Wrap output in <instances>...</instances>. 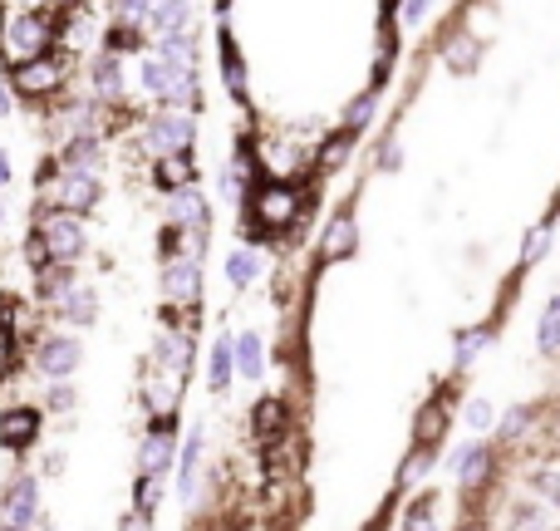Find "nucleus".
I'll list each match as a JSON object with an SVG mask.
<instances>
[{
  "label": "nucleus",
  "instance_id": "1",
  "mask_svg": "<svg viewBox=\"0 0 560 531\" xmlns=\"http://www.w3.org/2000/svg\"><path fill=\"white\" fill-rule=\"evenodd\" d=\"M44 40H50V30H44V20H35V15H25V20H15L11 30H5V40H0V50H5V59H11V64H25V59H40Z\"/></svg>",
  "mask_w": 560,
  "mask_h": 531
},
{
  "label": "nucleus",
  "instance_id": "2",
  "mask_svg": "<svg viewBox=\"0 0 560 531\" xmlns=\"http://www.w3.org/2000/svg\"><path fill=\"white\" fill-rule=\"evenodd\" d=\"M50 202H59L64 212H89L99 202V182L94 172H64L59 187H50Z\"/></svg>",
  "mask_w": 560,
  "mask_h": 531
},
{
  "label": "nucleus",
  "instance_id": "3",
  "mask_svg": "<svg viewBox=\"0 0 560 531\" xmlns=\"http://www.w3.org/2000/svg\"><path fill=\"white\" fill-rule=\"evenodd\" d=\"M40 242H44V251H50V261H69V256L84 251V232H79V222L69 212H64V217H50Z\"/></svg>",
  "mask_w": 560,
  "mask_h": 531
},
{
  "label": "nucleus",
  "instance_id": "4",
  "mask_svg": "<svg viewBox=\"0 0 560 531\" xmlns=\"http://www.w3.org/2000/svg\"><path fill=\"white\" fill-rule=\"evenodd\" d=\"M148 143L158 153H182L192 143V118L187 114H177V108H168V114L158 118V123L148 128Z\"/></svg>",
  "mask_w": 560,
  "mask_h": 531
},
{
  "label": "nucleus",
  "instance_id": "5",
  "mask_svg": "<svg viewBox=\"0 0 560 531\" xmlns=\"http://www.w3.org/2000/svg\"><path fill=\"white\" fill-rule=\"evenodd\" d=\"M64 84V69L54 59H25L15 64V89L20 94H50V89Z\"/></svg>",
  "mask_w": 560,
  "mask_h": 531
},
{
  "label": "nucleus",
  "instance_id": "6",
  "mask_svg": "<svg viewBox=\"0 0 560 531\" xmlns=\"http://www.w3.org/2000/svg\"><path fill=\"white\" fill-rule=\"evenodd\" d=\"M40 369L54 374V379H64V374L79 369V345L69 340V335H54V340L40 345Z\"/></svg>",
  "mask_w": 560,
  "mask_h": 531
},
{
  "label": "nucleus",
  "instance_id": "7",
  "mask_svg": "<svg viewBox=\"0 0 560 531\" xmlns=\"http://www.w3.org/2000/svg\"><path fill=\"white\" fill-rule=\"evenodd\" d=\"M168 296L172 300H197V261H192V256L168 266Z\"/></svg>",
  "mask_w": 560,
  "mask_h": 531
},
{
  "label": "nucleus",
  "instance_id": "8",
  "mask_svg": "<svg viewBox=\"0 0 560 531\" xmlns=\"http://www.w3.org/2000/svg\"><path fill=\"white\" fill-rule=\"evenodd\" d=\"M290 212H296V192H286V187L265 192L261 202H256V217H261V222H271V226H280Z\"/></svg>",
  "mask_w": 560,
  "mask_h": 531
},
{
  "label": "nucleus",
  "instance_id": "9",
  "mask_svg": "<svg viewBox=\"0 0 560 531\" xmlns=\"http://www.w3.org/2000/svg\"><path fill=\"white\" fill-rule=\"evenodd\" d=\"M172 212H177V222L187 226V232H201V222H207V202H201L192 187H177V197H172Z\"/></svg>",
  "mask_w": 560,
  "mask_h": 531
},
{
  "label": "nucleus",
  "instance_id": "10",
  "mask_svg": "<svg viewBox=\"0 0 560 531\" xmlns=\"http://www.w3.org/2000/svg\"><path fill=\"white\" fill-rule=\"evenodd\" d=\"M35 428H40V418H35V408H15V414H5V428H0V438L11 448H25L35 438Z\"/></svg>",
  "mask_w": 560,
  "mask_h": 531
},
{
  "label": "nucleus",
  "instance_id": "11",
  "mask_svg": "<svg viewBox=\"0 0 560 531\" xmlns=\"http://www.w3.org/2000/svg\"><path fill=\"white\" fill-rule=\"evenodd\" d=\"M94 162H99V148L89 139H75L69 153H64V172H94Z\"/></svg>",
  "mask_w": 560,
  "mask_h": 531
},
{
  "label": "nucleus",
  "instance_id": "12",
  "mask_svg": "<svg viewBox=\"0 0 560 531\" xmlns=\"http://www.w3.org/2000/svg\"><path fill=\"white\" fill-rule=\"evenodd\" d=\"M168 453H172V443L162 433H153L148 443H143V472H148V478H158L162 463H168Z\"/></svg>",
  "mask_w": 560,
  "mask_h": 531
},
{
  "label": "nucleus",
  "instance_id": "13",
  "mask_svg": "<svg viewBox=\"0 0 560 531\" xmlns=\"http://www.w3.org/2000/svg\"><path fill=\"white\" fill-rule=\"evenodd\" d=\"M325 251H329V256H349V251H354V222H349V217H339V222L329 226Z\"/></svg>",
  "mask_w": 560,
  "mask_h": 531
},
{
  "label": "nucleus",
  "instance_id": "14",
  "mask_svg": "<svg viewBox=\"0 0 560 531\" xmlns=\"http://www.w3.org/2000/svg\"><path fill=\"white\" fill-rule=\"evenodd\" d=\"M236 364H241V374H261V340H256V335H241V340H236Z\"/></svg>",
  "mask_w": 560,
  "mask_h": 531
},
{
  "label": "nucleus",
  "instance_id": "15",
  "mask_svg": "<svg viewBox=\"0 0 560 531\" xmlns=\"http://www.w3.org/2000/svg\"><path fill=\"white\" fill-rule=\"evenodd\" d=\"M482 468H486L482 448H477V443H467L462 453H457V478H462V482H477V478H482Z\"/></svg>",
  "mask_w": 560,
  "mask_h": 531
},
{
  "label": "nucleus",
  "instance_id": "16",
  "mask_svg": "<svg viewBox=\"0 0 560 531\" xmlns=\"http://www.w3.org/2000/svg\"><path fill=\"white\" fill-rule=\"evenodd\" d=\"M226 379H232V340H217V350H212V389H226Z\"/></svg>",
  "mask_w": 560,
  "mask_h": 531
},
{
  "label": "nucleus",
  "instance_id": "17",
  "mask_svg": "<svg viewBox=\"0 0 560 531\" xmlns=\"http://www.w3.org/2000/svg\"><path fill=\"white\" fill-rule=\"evenodd\" d=\"M280 418H286L280 399H265V404L256 408V424H261V438H275V433H280Z\"/></svg>",
  "mask_w": 560,
  "mask_h": 531
},
{
  "label": "nucleus",
  "instance_id": "18",
  "mask_svg": "<svg viewBox=\"0 0 560 531\" xmlns=\"http://www.w3.org/2000/svg\"><path fill=\"white\" fill-rule=\"evenodd\" d=\"M143 84L153 89V94H172V69L162 59H153V64H143Z\"/></svg>",
  "mask_w": 560,
  "mask_h": 531
},
{
  "label": "nucleus",
  "instance_id": "19",
  "mask_svg": "<svg viewBox=\"0 0 560 531\" xmlns=\"http://www.w3.org/2000/svg\"><path fill=\"white\" fill-rule=\"evenodd\" d=\"M64 315L75 320V325H89V320H94V296H89V290H75V296L64 300Z\"/></svg>",
  "mask_w": 560,
  "mask_h": 531
},
{
  "label": "nucleus",
  "instance_id": "20",
  "mask_svg": "<svg viewBox=\"0 0 560 531\" xmlns=\"http://www.w3.org/2000/svg\"><path fill=\"white\" fill-rule=\"evenodd\" d=\"M94 89H99L104 99H118L123 79H118V64H114V59H108V64H99V69H94Z\"/></svg>",
  "mask_w": 560,
  "mask_h": 531
},
{
  "label": "nucleus",
  "instance_id": "21",
  "mask_svg": "<svg viewBox=\"0 0 560 531\" xmlns=\"http://www.w3.org/2000/svg\"><path fill=\"white\" fill-rule=\"evenodd\" d=\"M447 59H453V69H472V59H477V40H453L447 44Z\"/></svg>",
  "mask_w": 560,
  "mask_h": 531
},
{
  "label": "nucleus",
  "instance_id": "22",
  "mask_svg": "<svg viewBox=\"0 0 560 531\" xmlns=\"http://www.w3.org/2000/svg\"><path fill=\"white\" fill-rule=\"evenodd\" d=\"M540 350H546V354L560 350V310H550V315L540 320Z\"/></svg>",
  "mask_w": 560,
  "mask_h": 531
},
{
  "label": "nucleus",
  "instance_id": "23",
  "mask_svg": "<svg viewBox=\"0 0 560 531\" xmlns=\"http://www.w3.org/2000/svg\"><path fill=\"white\" fill-rule=\"evenodd\" d=\"M158 178L168 182L172 192H177L182 182H187V162H182V158H172V153H168V158H162V168H158Z\"/></svg>",
  "mask_w": 560,
  "mask_h": 531
},
{
  "label": "nucleus",
  "instance_id": "24",
  "mask_svg": "<svg viewBox=\"0 0 560 531\" xmlns=\"http://www.w3.org/2000/svg\"><path fill=\"white\" fill-rule=\"evenodd\" d=\"M438 428H443V408H423V418H418V438H423V443H433L438 438Z\"/></svg>",
  "mask_w": 560,
  "mask_h": 531
},
{
  "label": "nucleus",
  "instance_id": "25",
  "mask_svg": "<svg viewBox=\"0 0 560 531\" xmlns=\"http://www.w3.org/2000/svg\"><path fill=\"white\" fill-rule=\"evenodd\" d=\"M251 276H256V256L251 251H236L232 256V281H236V286H246Z\"/></svg>",
  "mask_w": 560,
  "mask_h": 531
},
{
  "label": "nucleus",
  "instance_id": "26",
  "mask_svg": "<svg viewBox=\"0 0 560 531\" xmlns=\"http://www.w3.org/2000/svg\"><path fill=\"white\" fill-rule=\"evenodd\" d=\"M482 340H486V329H467V335H462V345H457V364H467V360H472V354L482 350Z\"/></svg>",
  "mask_w": 560,
  "mask_h": 531
},
{
  "label": "nucleus",
  "instance_id": "27",
  "mask_svg": "<svg viewBox=\"0 0 560 531\" xmlns=\"http://www.w3.org/2000/svg\"><path fill=\"white\" fill-rule=\"evenodd\" d=\"M467 424H472V428H492V404H486V399H477V404L467 408Z\"/></svg>",
  "mask_w": 560,
  "mask_h": 531
},
{
  "label": "nucleus",
  "instance_id": "28",
  "mask_svg": "<svg viewBox=\"0 0 560 531\" xmlns=\"http://www.w3.org/2000/svg\"><path fill=\"white\" fill-rule=\"evenodd\" d=\"M403 531H438V527H433V511H428V507L408 511V521H403Z\"/></svg>",
  "mask_w": 560,
  "mask_h": 531
},
{
  "label": "nucleus",
  "instance_id": "29",
  "mask_svg": "<svg viewBox=\"0 0 560 531\" xmlns=\"http://www.w3.org/2000/svg\"><path fill=\"white\" fill-rule=\"evenodd\" d=\"M428 5H433V0H403V20H418Z\"/></svg>",
  "mask_w": 560,
  "mask_h": 531
},
{
  "label": "nucleus",
  "instance_id": "30",
  "mask_svg": "<svg viewBox=\"0 0 560 531\" xmlns=\"http://www.w3.org/2000/svg\"><path fill=\"white\" fill-rule=\"evenodd\" d=\"M546 242H550L546 232H536V236H531V242H526V261H536V256L546 251Z\"/></svg>",
  "mask_w": 560,
  "mask_h": 531
},
{
  "label": "nucleus",
  "instance_id": "31",
  "mask_svg": "<svg viewBox=\"0 0 560 531\" xmlns=\"http://www.w3.org/2000/svg\"><path fill=\"white\" fill-rule=\"evenodd\" d=\"M536 487H540V492H550V497L560 502V478H556V472H546V478H536Z\"/></svg>",
  "mask_w": 560,
  "mask_h": 531
},
{
  "label": "nucleus",
  "instance_id": "32",
  "mask_svg": "<svg viewBox=\"0 0 560 531\" xmlns=\"http://www.w3.org/2000/svg\"><path fill=\"white\" fill-rule=\"evenodd\" d=\"M369 108H374V99H359V104L349 108V123H364V118H369Z\"/></svg>",
  "mask_w": 560,
  "mask_h": 531
},
{
  "label": "nucleus",
  "instance_id": "33",
  "mask_svg": "<svg viewBox=\"0 0 560 531\" xmlns=\"http://www.w3.org/2000/svg\"><path fill=\"white\" fill-rule=\"evenodd\" d=\"M226 79H232V89H241V64H236V54H226Z\"/></svg>",
  "mask_w": 560,
  "mask_h": 531
},
{
  "label": "nucleus",
  "instance_id": "34",
  "mask_svg": "<svg viewBox=\"0 0 560 531\" xmlns=\"http://www.w3.org/2000/svg\"><path fill=\"white\" fill-rule=\"evenodd\" d=\"M50 404L54 408H69V404H75V393H69V389H50Z\"/></svg>",
  "mask_w": 560,
  "mask_h": 531
},
{
  "label": "nucleus",
  "instance_id": "35",
  "mask_svg": "<svg viewBox=\"0 0 560 531\" xmlns=\"http://www.w3.org/2000/svg\"><path fill=\"white\" fill-rule=\"evenodd\" d=\"M423 472H428V453H418V457L408 463V478H423Z\"/></svg>",
  "mask_w": 560,
  "mask_h": 531
},
{
  "label": "nucleus",
  "instance_id": "36",
  "mask_svg": "<svg viewBox=\"0 0 560 531\" xmlns=\"http://www.w3.org/2000/svg\"><path fill=\"white\" fill-rule=\"evenodd\" d=\"M123 531H148V521H143V517H128V521H123Z\"/></svg>",
  "mask_w": 560,
  "mask_h": 531
},
{
  "label": "nucleus",
  "instance_id": "37",
  "mask_svg": "<svg viewBox=\"0 0 560 531\" xmlns=\"http://www.w3.org/2000/svg\"><path fill=\"white\" fill-rule=\"evenodd\" d=\"M11 182V162H5V153H0V187Z\"/></svg>",
  "mask_w": 560,
  "mask_h": 531
},
{
  "label": "nucleus",
  "instance_id": "38",
  "mask_svg": "<svg viewBox=\"0 0 560 531\" xmlns=\"http://www.w3.org/2000/svg\"><path fill=\"white\" fill-rule=\"evenodd\" d=\"M5 108H11V94H5V89H0V114H5Z\"/></svg>",
  "mask_w": 560,
  "mask_h": 531
},
{
  "label": "nucleus",
  "instance_id": "39",
  "mask_svg": "<svg viewBox=\"0 0 560 531\" xmlns=\"http://www.w3.org/2000/svg\"><path fill=\"white\" fill-rule=\"evenodd\" d=\"M0 222H5V202H0Z\"/></svg>",
  "mask_w": 560,
  "mask_h": 531
},
{
  "label": "nucleus",
  "instance_id": "40",
  "mask_svg": "<svg viewBox=\"0 0 560 531\" xmlns=\"http://www.w3.org/2000/svg\"><path fill=\"white\" fill-rule=\"evenodd\" d=\"M467 531H477V527H467Z\"/></svg>",
  "mask_w": 560,
  "mask_h": 531
},
{
  "label": "nucleus",
  "instance_id": "41",
  "mask_svg": "<svg viewBox=\"0 0 560 531\" xmlns=\"http://www.w3.org/2000/svg\"><path fill=\"white\" fill-rule=\"evenodd\" d=\"M556 310H560V300H556Z\"/></svg>",
  "mask_w": 560,
  "mask_h": 531
}]
</instances>
